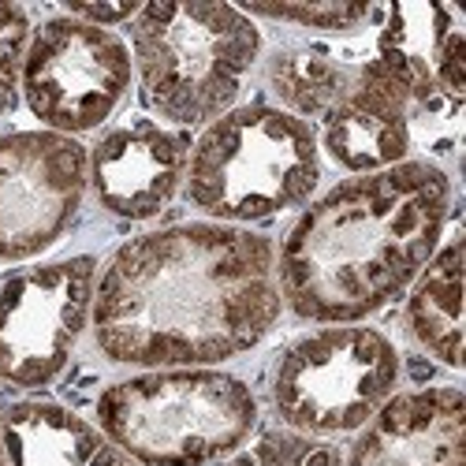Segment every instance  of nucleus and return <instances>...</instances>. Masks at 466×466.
<instances>
[{
  "label": "nucleus",
  "mask_w": 466,
  "mask_h": 466,
  "mask_svg": "<svg viewBox=\"0 0 466 466\" xmlns=\"http://www.w3.org/2000/svg\"><path fill=\"white\" fill-rule=\"evenodd\" d=\"M280 309L273 243L190 220L127 239L97 268L90 336L112 366L194 370L258 347Z\"/></svg>",
  "instance_id": "1"
},
{
  "label": "nucleus",
  "mask_w": 466,
  "mask_h": 466,
  "mask_svg": "<svg viewBox=\"0 0 466 466\" xmlns=\"http://www.w3.org/2000/svg\"><path fill=\"white\" fill-rule=\"evenodd\" d=\"M448 217L451 179L430 161L336 183L302 209L277 250L280 302L302 321L359 325L414 284Z\"/></svg>",
  "instance_id": "2"
},
{
  "label": "nucleus",
  "mask_w": 466,
  "mask_h": 466,
  "mask_svg": "<svg viewBox=\"0 0 466 466\" xmlns=\"http://www.w3.org/2000/svg\"><path fill=\"white\" fill-rule=\"evenodd\" d=\"M127 30L142 97L176 127H209L231 112L265 46L250 15L217 0H153Z\"/></svg>",
  "instance_id": "3"
},
{
  "label": "nucleus",
  "mask_w": 466,
  "mask_h": 466,
  "mask_svg": "<svg viewBox=\"0 0 466 466\" xmlns=\"http://www.w3.org/2000/svg\"><path fill=\"white\" fill-rule=\"evenodd\" d=\"M321 183L318 131L280 105L250 101L213 120L187 153L183 198L213 224L273 220Z\"/></svg>",
  "instance_id": "4"
},
{
  "label": "nucleus",
  "mask_w": 466,
  "mask_h": 466,
  "mask_svg": "<svg viewBox=\"0 0 466 466\" xmlns=\"http://www.w3.org/2000/svg\"><path fill=\"white\" fill-rule=\"evenodd\" d=\"M101 433L138 466H209L258 430V396L236 373L138 370L97 396Z\"/></svg>",
  "instance_id": "5"
},
{
  "label": "nucleus",
  "mask_w": 466,
  "mask_h": 466,
  "mask_svg": "<svg viewBox=\"0 0 466 466\" xmlns=\"http://www.w3.org/2000/svg\"><path fill=\"white\" fill-rule=\"evenodd\" d=\"M400 373V351L380 329L321 325L277 355L268 396L284 430L329 441L359 433L396 396Z\"/></svg>",
  "instance_id": "6"
},
{
  "label": "nucleus",
  "mask_w": 466,
  "mask_h": 466,
  "mask_svg": "<svg viewBox=\"0 0 466 466\" xmlns=\"http://www.w3.org/2000/svg\"><path fill=\"white\" fill-rule=\"evenodd\" d=\"M135 64L116 30L53 15L30 34L19 97L46 131L79 138L101 131L131 94Z\"/></svg>",
  "instance_id": "7"
},
{
  "label": "nucleus",
  "mask_w": 466,
  "mask_h": 466,
  "mask_svg": "<svg viewBox=\"0 0 466 466\" xmlns=\"http://www.w3.org/2000/svg\"><path fill=\"white\" fill-rule=\"evenodd\" d=\"M97 261L90 254L26 265L0 284V384H53L90 329Z\"/></svg>",
  "instance_id": "8"
},
{
  "label": "nucleus",
  "mask_w": 466,
  "mask_h": 466,
  "mask_svg": "<svg viewBox=\"0 0 466 466\" xmlns=\"http://www.w3.org/2000/svg\"><path fill=\"white\" fill-rule=\"evenodd\" d=\"M90 190V149L56 131L0 135V261L56 247Z\"/></svg>",
  "instance_id": "9"
},
{
  "label": "nucleus",
  "mask_w": 466,
  "mask_h": 466,
  "mask_svg": "<svg viewBox=\"0 0 466 466\" xmlns=\"http://www.w3.org/2000/svg\"><path fill=\"white\" fill-rule=\"evenodd\" d=\"M187 138L149 116L108 127L90 149V190L105 213L120 220L161 217L187 176Z\"/></svg>",
  "instance_id": "10"
},
{
  "label": "nucleus",
  "mask_w": 466,
  "mask_h": 466,
  "mask_svg": "<svg viewBox=\"0 0 466 466\" xmlns=\"http://www.w3.org/2000/svg\"><path fill=\"white\" fill-rule=\"evenodd\" d=\"M321 153L351 176L403 165L414 146V105L373 56L355 64L351 83L321 116Z\"/></svg>",
  "instance_id": "11"
},
{
  "label": "nucleus",
  "mask_w": 466,
  "mask_h": 466,
  "mask_svg": "<svg viewBox=\"0 0 466 466\" xmlns=\"http://www.w3.org/2000/svg\"><path fill=\"white\" fill-rule=\"evenodd\" d=\"M343 466H466L462 388L396 392L359 430Z\"/></svg>",
  "instance_id": "12"
},
{
  "label": "nucleus",
  "mask_w": 466,
  "mask_h": 466,
  "mask_svg": "<svg viewBox=\"0 0 466 466\" xmlns=\"http://www.w3.org/2000/svg\"><path fill=\"white\" fill-rule=\"evenodd\" d=\"M0 444L8 466H138L101 425L49 400H23L0 410Z\"/></svg>",
  "instance_id": "13"
},
{
  "label": "nucleus",
  "mask_w": 466,
  "mask_h": 466,
  "mask_svg": "<svg viewBox=\"0 0 466 466\" xmlns=\"http://www.w3.org/2000/svg\"><path fill=\"white\" fill-rule=\"evenodd\" d=\"M462 268L466 243L455 231L414 277L403 309L410 339L448 370H462Z\"/></svg>",
  "instance_id": "14"
},
{
  "label": "nucleus",
  "mask_w": 466,
  "mask_h": 466,
  "mask_svg": "<svg viewBox=\"0 0 466 466\" xmlns=\"http://www.w3.org/2000/svg\"><path fill=\"white\" fill-rule=\"evenodd\" d=\"M448 12L451 5H388L380 12L373 60L407 90L414 108H425L441 97L433 79V60Z\"/></svg>",
  "instance_id": "15"
},
{
  "label": "nucleus",
  "mask_w": 466,
  "mask_h": 466,
  "mask_svg": "<svg viewBox=\"0 0 466 466\" xmlns=\"http://www.w3.org/2000/svg\"><path fill=\"white\" fill-rule=\"evenodd\" d=\"M355 64H343L321 46H288L277 49L265 64L268 90L277 94L280 108L299 116V120H321V116L339 101V94L351 83Z\"/></svg>",
  "instance_id": "16"
},
{
  "label": "nucleus",
  "mask_w": 466,
  "mask_h": 466,
  "mask_svg": "<svg viewBox=\"0 0 466 466\" xmlns=\"http://www.w3.org/2000/svg\"><path fill=\"white\" fill-rule=\"evenodd\" d=\"M243 15L284 23L314 34H359L370 23H380L384 5H351V0H247L236 5Z\"/></svg>",
  "instance_id": "17"
},
{
  "label": "nucleus",
  "mask_w": 466,
  "mask_h": 466,
  "mask_svg": "<svg viewBox=\"0 0 466 466\" xmlns=\"http://www.w3.org/2000/svg\"><path fill=\"white\" fill-rule=\"evenodd\" d=\"M224 466H343V455L329 441L277 425V430H261L239 451H231Z\"/></svg>",
  "instance_id": "18"
},
{
  "label": "nucleus",
  "mask_w": 466,
  "mask_h": 466,
  "mask_svg": "<svg viewBox=\"0 0 466 466\" xmlns=\"http://www.w3.org/2000/svg\"><path fill=\"white\" fill-rule=\"evenodd\" d=\"M30 15L19 5L0 0V116L12 112L19 101V79H23V56L30 46Z\"/></svg>",
  "instance_id": "19"
},
{
  "label": "nucleus",
  "mask_w": 466,
  "mask_h": 466,
  "mask_svg": "<svg viewBox=\"0 0 466 466\" xmlns=\"http://www.w3.org/2000/svg\"><path fill=\"white\" fill-rule=\"evenodd\" d=\"M433 79H437V94L459 108L466 101V15L462 8L451 5L441 46H437V60H433Z\"/></svg>",
  "instance_id": "20"
},
{
  "label": "nucleus",
  "mask_w": 466,
  "mask_h": 466,
  "mask_svg": "<svg viewBox=\"0 0 466 466\" xmlns=\"http://www.w3.org/2000/svg\"><path fill=\"white\" fill-rule=\"evenodd\" d=\"M138 8H142V5H71V0H67L64 15L112 30V26H120V23H131V19L138 15Z\"/></svg>",
  "instance_id": "21"
},
{
  "label": "nucleus",
  "mask_w": 466,
  "mask_h": 466,
  "mask_svg": "<svg viewBox=\"0 0 466 466\" xmlns=\"http://www.w3.org/2000/svg\"><path fill=\"white\" fill-rule=\"evenodd\" d=\"M0 466H8V455H5V444H0Z\"/></svg>",
  "instance_id": "22"
}]
</instances>
